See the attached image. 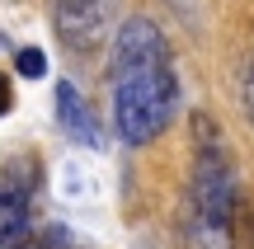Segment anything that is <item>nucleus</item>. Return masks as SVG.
I'll return each instance as SVG.
<instances>
[{
    "mask_svg": "<svg viewBox=\"0 0 254 249\" xmlns=\"http://www.w3.org/2000/svg\"><path fill=\"white\" fill-rule=\"evenodd\" d=\"M109 80H113V127H118V137L127 146H151L179 108L170 43H165L155 19L132 14L118 28L113 56H109Z\"/></svg>",
    "mask_w": 254,
    "mask_h": 249,
    "instance_id": "obj_1",
    "label": "nucleus"
},
{
    "mask_svg": "<svg viewBox=\"0 0 254 249\" xmlns=\"http://www.w3.org/2000/svg\"><path fill=\"white\" fill-rule=\"evenodd\" d=\"M240 198V179H236V165H231L226 146L212 141V146L198 150V165H193V193H189V207H193V235L202 245H221L226 240V226H231V207Z\"/></svg>",
    "mask_w": 254,
    "mask_h": 249,
    "instance_id": "obj_2",
    "label": "nucleus"
},
{
    "mask_svg": "<svg viewBox=\"0 0 254 249\" xmlns=\"http://www.w3.org/2000/svg\"><path fill=\"white\" fill-rule=\"evenodd\" d=\"M38 198V160L9 155L0 165V249H28Z\"/></svg>",
    "mask_w": 254,
    "mask_h": 249,
    "instance_id": "obj_3",
    "label": "nucleus"
},
{
    "mask_svg": "<svg viewBox=\"0 0 254 249\" xmlns=\"http://www.w3.org/2000/svg\"><path fill=\"white\" fill-rule=\"evenodd\" d=\"M109 19H113V0H57L52 5L57 38H62L71 52H85V47L104 43Z\"/></svg>",
    "mask_w": 254,
    "mask_h": 249,
    "instance_id": "obj_4",
    "label": "nucleus"
},
{
    "mask_svg": "<svg viewBox=\"0 0 254 249\" xmlns=\"http://www.w3.org/2000/svg\"><path fill=\"white\" fill-rule=\"evenodd\" d=\"M52 103H57V127H62L66 137L75 141V146H99V141H104V132H99V118L90 113L85 94L75 90L71 80H57V90H52Z\"/></svg>",
    "mask_w": 254,
    "mask_h": 249,
    "instance_id": "obj_5",
    "label": "nucleus"
},
{
    "mask_svg": "<svg viewBox=\"0 0 254 249\" xmlns=\"http://www.w3.org/2000/svg\"><path fill=\"white\" fill-rule=\"evenodd\" d=\"M226 240L236 249H254V202L250 198H236L231 207V226H226Z\"/></svg>",
    "mask_w": 254,
    "mask_h": 249,
    "instance_id": "obj_6",
    "label": "nucleus"
},
{
    "mask_svg": "<svg viewBox=\"0 0 254 249\" xmlns=\"http://www.w3.org/2000/svg\"><path fill=\"white\" fill-rule=\"evenodd\" d=\"M14 66H19L24 80H43V75H47V56L38 52V47H24V52L14 56Z\"/></svg>",
    "mask_w": 254,
    "mask_h": 249,
    "instance_id": "obj_7",
    "label": "nucleus"
},
{
    "mask_svg": "<svg viewBox=\"0 0 254 249\" xmlns=\"http://www.w3.org/2000/svg\"><path fill=\"white\" fill-rule=\"evenodd\" d=\"M245 113H250V127H254V61L245 71Z\"/></svg>",
    "mask_w": 254,
    "mask_h": 249,
    "instance_id": "obj_8",
    "label": "nucleus"
},
{
    "mask_svg": "<svg viewBox=\"0 0 254 249\" xmlns=\"http://www.w3.org/2000/svg\"><path fill=\"white\" fill-rule=\"evenodd\" d=\"M9 108V90H5V80H0V113Z\"/></svg>",
    "mask_w": 254,
    "mask_h": 249,
    "instance_id": "obj_9",
    "label": "nucleus"
},
{
    "mask_svg": "<svg viewBox=\"0 0 254 249\" xmlns=\"http://www.w3.org/2000/svg\"><path fill=\"white\" fill-rule=\"evenodd\" d=\"M0 47H5V33H0Z\"/></svg>",
    "mask_w": 254,
    "mask_h": 249,
    "instance_id": "obj_10",
    "label": "nucleus"
}]
</instances>
